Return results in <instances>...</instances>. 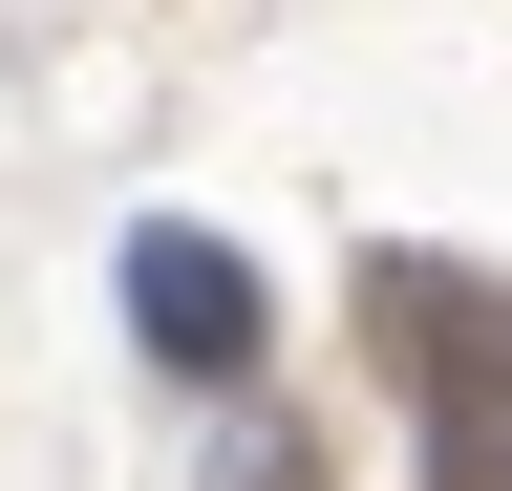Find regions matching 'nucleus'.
Returning <instances> with one entry per match:
<instances>
[{"mask_svg": "<svg viewBox=\"0 0 512 491\" xmlns=\"http://www.w3.org/2000/svg\"><path fill=\"white\" fill-rule=\"evenodd\" d=\"M128 342H150V363H192V385H235V363H256V278H235V235H128Z\"/></svg>", "mask_w": 512, "mask_h": 491, "instance_id": "obj_1", "label": "nucleus"}]
</instances>
